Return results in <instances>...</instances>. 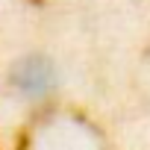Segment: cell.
Masks as SVG:
<instances>
[{"instance_id":"1","label":"cell","mask_w":150,"mask_h":150,"mask_svg":"<svg viewBox=\"0 0 150 150\" xmlns=\"http://www.w3.org/2000/svg\"><path fill=\"white\" fill-rule=\"evenodd\" d=\"M18 86H21L24 91H30V94L47 91V88L53 86V71H50V65L41 62V59H30V62L18 71Z\"/></svg>"}]
</instances>
